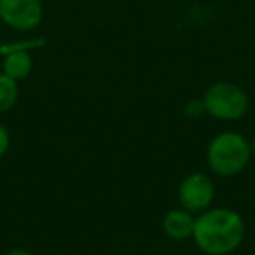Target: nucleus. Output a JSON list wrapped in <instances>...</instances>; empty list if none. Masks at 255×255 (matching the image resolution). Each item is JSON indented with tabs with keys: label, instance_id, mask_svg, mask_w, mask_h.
<instances>
[{
	"label": "nucleus",
	"instance_id": "nucleus-1",
	"mask_svg": "<svg viewBox=\"0 0 255 255\" xmlns=\"http://www.w3.org/2000/svg\"><path fill=\"white\" fill-rule=\"evenodd\" d=\"M247 234L245 220L236 210L212 206L196 215L192 241L205 255H231Z\"/></svg>",
	"mask_w": 255,
	"mask_h": 255
},
{
	"label": "nucleus",
	"instance_id": "nucleus-2",
	"mask_svg": "<svg viewBox=\"0 0 255 255\" xmlns=\"http://www.w3.org/2000/svg\"><path fill=\"white\" fill-rule=\"evenodd\" d=\"M205 157L213 175L233 178L248 166L254 154L247 136L238 131H222L208 142Z\"/></svg>",
	"mask_w": 255,
	"mask_h": 255
},
{
	"label": "nucleus",
	"instance_id": "nucleus-3",
	"mask_svg": "<svg viewBox=\"0 0 255 255\" xmlns=\"http://www.w3.org/2000/svg\"><path fill=\"white\" fill-rule=\"evenodd\" d=\"M205 114L217 121L233 123L245 117L250 107V98L241 86L219 81L205 89L201 96Z\"/></svg>",
	"mask_w": 255,
	"mask_h": 255
},
{
	"label": "nucleus",
	"instance_id": "nucleus-4",
	"mask_svg": "<svg viewBox=\"0 0 255 255\" xmlns=\"http://www.w3.org/2000/svg\"><path fill=\"white\" fill-rule=\"evenodd\" d=\"M177 198L180 208L191 212L192 215H199L205 210L212 208L215 199V184L208 173L192 171L178 184Z\"/></svg>",
	"mask_w": 255,
	"mask_h": 255
},
{
	"label": "nucleus",
	"instance_id": "nucleus-5",
	"mask_svg": "<svg viewBox=\"0 0 255 255\" xmlns=\"http://www.w3.org/2000/svg\"><path fill=\"white\" fill-rule=\"evenodd\" d=\"M42 18L40 0H0V19L18 32L35 30Z\"/></svg>",
	"mask_w": 255,
	"mask_h": 255
},
{
	"label": "nucleus",
	"instance_id": "nucleus-6",
	"mask_svg": "<svg viewBox=\"0 0 255 255\" xmlns=\"http://www.w3.org/2000/svg\"><path fill=\"white\" fill-rule=\"evenodd\" d=\"M42 42H23V44H9V46L0 47V54H4L2 60V72L12 81L19 82L32 74L33 60L28 47L39 46Z\"/></svg>",
	"mask_w": 255,
	"mask_h": 255
},
{
	"label": "nucleus",
	"instance_id": "nucleus-7",
	"mask_svg": "<svg viewBox=\"0 0 255 255\" xmlns=\"http://www.w3.org/2000/svg\"><path fill=\"white\" fill-rule=\"evenodd\" d=\"M194 222L196 215L184 208H175L164 213L163 222H161V229L170 240L173 241H185L192 240V233H194Z\"/></svg>",
	"mask_w": 255,
	"mask_h": 255
},
{
	"label": "nucleus",
	"instance_id": "nucleus-8",
	"mask_svg": "<svg viewBox=\"0 0 255 255\" xmlns=\"http://www.w3.org/2000/svg\"><path fill=\"white\" fill-rule=\"evenodd\" d=\"M19 96L18 82L0 72V114L7 112L16 105Z\"/></svg>",
	"mask_w": 255,
	"mask_h": 255
},
{
	"label": "nucleus",
	"instance_id": "nucleus-9",
	"mask_svg": "<svg viewBox=\"0 0 255 255\" xmlns=\"http://www.w3.org/2000/svg\"><path fill=\"white\" fill-rule=\"evenodd\" d=\"M9 147H11V135H9L7 126L0 121V159L7 154Z\"/></svg>",
	"mask_w": 255,
	"mask_h": 255
},
{
	"label": "nucleus",
	"instance_id": "nucleus-10",
	"mask_svg": "<svg viewBox=\"0 0 255 255\" xmlns=\"http://www.w3.org/2000/svg\"><path fill=\"white\" fill-rule=\"evenodd\" d=\"M185 114H187L189 117H192V119L203 116V114H205V107H203L201 98H199V100H191V102L185 105Z\"/></svg>",
	"mask_w": 255,
	"mask_h": 255
},
{
	"label": "nucleus",
	"instance_id": "nucleus-11",
	"mask_svg": "<svg viewBox=\"0 0 255 255\" xmlns=\"http://www.w3.org/2000/svg\"><path fill=\"white\" fill-rule=\"evenodd\" d=\"M4 255H35V254H32L30 250H25V248H11Z\"/></svg>",
	"mask_w": 255,
	"mask_h": 255
},
{
	"label": "nucleus",
	"instance_id": "nucleus-12",
	"mask_svg": "<svg viewBox=\"0 0 255 255\" xmlns=\"http://www.w3.org/2000/svg\"><path fill=\"white\" fill-rule=\"evenodd\" d=\"M250 145H252V154H254V157H255V135H254V138L250 140Z\"/></svg>",
	"mask_w": 255,
	"mask_h": 255
},
{
	"label": "nucleus",
	"instance_id": "nucleus-13",
	"mask_svg": "<svg viewBox=\"0 0 255 255\" xmlns=\"http://www.w3.org/2000/svg\"><path fill=\"white\" fill-rule=\"evenodd\" d=\"M56 255H65V254H56Z\"/></svg>",
	"mask_w": 255,
	"mask_h": 255
}]
</instances>
